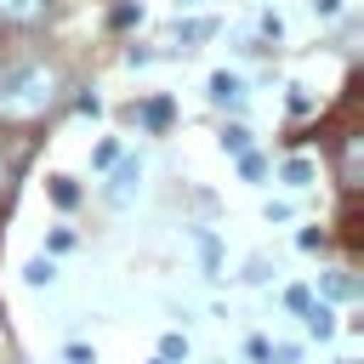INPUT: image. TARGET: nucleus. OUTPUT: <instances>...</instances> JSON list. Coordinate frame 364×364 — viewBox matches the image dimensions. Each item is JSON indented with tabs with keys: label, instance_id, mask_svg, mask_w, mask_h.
Wrapping results in <instances>:
<instances>
[{
	"label": "nucleus",
	"instance_id": "f257e3e1",
	"mask_svg": "<svg viewBox=\"0 0 364 364\" xmlns=\"http://www.w3.org/2000/svg\"><path fill=\"white\" fill-rule=\"evenodd\" d=\"M51 102H57V68L17 63L0 74V119H40Z\"/></svg>",
	"mask_w": 364,
	"mask_h": 364
},
{
	"label": "nucleus",
	"instance_id": "f03ea898",
	"mask_svg": "<svg viewBox=\"0 0 364 364\" xmlns=\"http://www.w3.org/2000/svg\"><path fill=\"white\" fill-rule=\"evenodd\" d=\"M136 182H142V159H119V171H114V182H108V205H114V210L131 205Z\"/></svg>",
	"mask_w": 364,
	"mask_h": 364
},
{
	"label": "nucleus",
	"instance_id": "7ed1b4c3",
	"mask_svg": "<svg viewBox=\"0 0 364 364\" xmlns=\"http://www.w3.org/2000/svg\"><path fill=\"white\" fill-rule=\"evenodd\" d=\"M358 165H364V136H341V188H358Z\"/></svg>",
	"mask_w": 364,
	"mask_h": 364
},
{
	"label": "nucleus",
	"instance_id": "20e7f679",
	"mask_svg": "<svg viewBox=\"0 0 364 364\" xmlns=\"http://www.w3.org/2000/svg\"><path fill=\"white\" fill-rule=\"evenodd\" d=\"M51 0H0V23H40Z\"/></svg>",
	"mask_w": 364,
	"mask_h": 364
},
{
	"label": "nucleus",
	"instance_id": "39448f33",
	"mask_svg": "<svg viewBox=\"0 0 364 364\" xmlns=\"http://www.w3.org/2000/svg\"><path fill=\"white\" fill-rule=\"evenodd\" d=\"M239 97H245V85L233 74H210V102L216 108H239Z\"/></svg>",
	"mask_w": 364,
	"mask_h": 364
},
{
	"label": "nucleus",
	"instance_id": "423d86ee",
	"mask_svg": "<svg viewBox=\"0 0 364 364\" xmlns=\"http://www.w3.org/2000/svg\"><path fill=\"white\" fill-rule=\"evenodd\" d=\"M301 313H307V330H313L318 341H324V336H336V313H330V307H318V301H307Z\"/></svg>",
	"mask_w": 364,
	"mask_h": 364
},
{
	"label": "nucleus",
	"instance_id": "0eeeda50",
	"mask_svg": "<svg viewBox=\"0 0 364 364\" xmlns=\"http://www.w3.org/2000/svg\"><path fill=\"white\" fill-rule=\"evenodd\" d=\"M324 296H336V301H353V296H358V279H347V273H324Z\"/></svg>",
	"mask_w": 364,
	"mask_h": 364
},
{
	"label": "nucleus",
	"instance_id": "6e6552de",
	"mask_svg": "<svg viewBox=\"0 0 364 364\" xmlns=\"http://www.w3.org/2000/svg\"><path fill=\"white\" fill-rule=\"evenodd\" d=\"M142 119H148L154 131H159V125H171V102H165V97H154V102L142 108Z\"/></svg>",
	"mask_w": 364,
	"mask_h": 364
},
{
	"label": "nucleus",
	"instance_id": "1a4fd4ad",
	"mask_svg": "<svg viewBox=\"0 0 364 364\" xmlns=\"http://www.w3.org/2000/svg\"><path fill=\"white\" fill-rule=\"evenodd\" d=\"M222 148H228V154H245V148H250V131H245V125H228V131H222Z\"/></svg>",
	"mask_w": 364,
	"mask_h": 364
},
{
	"label": "nucleus",
	"instance_id": "9d476101",
	"mask_svg": "<svg viewBox=\"0 0 364 364\" xmlns=\"http://www.w3.org/2000/svg\"><path fill=\"white\" fill-rule=\"evenodd\" d=\"M284 182H290V188H307V182H313V165H307V159H290V165H284Z\"/></svg>",
	"mask_w": 364,
	"mask_h": 364
},
{
	"label": "nucleus",
	"instance_id": "9b49d317",
	"mask_svg": "<svg viewBox=\"0 0 364 364\" xmlns=\"http://www.w3.org/2000/svg\"><path fill=\"white\" fill-rule=\"evenodd\" d=\"M51 199H57V205H63V210H68V205H74V199H80V188H74V182H68V176H51Z\"/></svg>",
	"mask_w": 364,
	"mask_h": 364
},
{
	"label": "nucleus",
	"instance_id": "f8f14e48",
	"mask_svg": "<svg viewBox=\"0 0 364 364\" xmlns=\"http://www.w3.org/2000/svg\"><path fill=\"white\" fill-rule=\"evenodd\" d=\"M23 279H28V284H51V279H57V267H51V262H46V256H34V262H28V273H23Z\"/></svg>",
	"mask_w": 364,
	"mask_h": 364
},
{
	"label": "nucleus",
	"instance_id": "ddd939ff",
	"mask_svg": "<svg viewBox=\"0 0 364 364\" xmlns=\"http://www.w3.org/2000/svg\"><path fill=\"white\" fill-rule=\"evenodd\" d=\"M159 358H165V364H171V358H188V341H182V336H165V341H159Z\"/></svg>",
	"mask_w": 364,
	"mask_h": 364
},
{
	"label": "nucleus",
	"instance_id": "4468645a",
	"mask_svg": "<svg viewBox=\"0 0 364 364\" xmlns=\"http://www.w3.org/2000/svg\"><path fill=\"white\" fill-rule=\"evenodd\" d=\"M131 23H142V6H114V28H131Z\"/></svg>",
	"mask_w": 364,
	"mask_h": 364
},
{
	"label": "nucleus",
	"instance_id": "2eb2a0df",
	"mask_svg": "<svg viewBox=\"0 0 364 364\" xmlns=\"http://www.w3.org/2000/svg\"><path fill=\"white\" fill-rule=\"evenodd\" d=\"M284 301H290V307H296V313H301V307H307V301H313V296H307V290H301V284H290V290H284Z\"/></svg>",
	"mask_w": 364,
	"mask_h": 364
},
{
	"label": "nucleus",
	"instance_id": "dca6fc26",
	"mask_svg": "<svg viewBox=\"0 0 364 364\" xmlns=\"http://www.w3.org/2000/svg\"><path fill=\"white\" fill-rule=\"evenodd\" d=\"M176 6H199V0H176Z\"/></svg>",
	"mask_w": 364,
	"mask_h": 364
}]
</instances>
